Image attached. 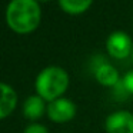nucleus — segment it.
<instances>
[{
    "label": "nucleus",
    "instance_id": "nucleus-1",
    "mask_svg": "<svg viewBox=\"0 0 133 133\" xmlns=\"http://www.w3.org/2000/svg\"><path fill=\"white\" fill-rule=\"evenodd\" d=\"M6 23L17 35H30L42 22V7L36 0H10L4 12Z\"/></svg>",
    "mask_w": 133,
    "mask_h": 133
},
{
    "label": "nucleus",
    "instance_id": "nucleus-2",
    "mask_svg": "<svg viewBox=\"0 0 133 133\" xmlns=\"http://www.w3.org/2000/svg\"><path fill=\"white\" fill-rule=\"evenodd\" d=\"M70 84V76L60 66H47L35 79V90L47 103L63 97Z\"/></svg>",
    "mask_w": 133,
    "mask_h": 133
},
{
    "label": "nucleus",
    "instance_id": "nucleus-3",
    "mask_svg": "<svg viewBox=\"0 0 133 133\" xmlns=\"http://www.w3.org/2000/svg\"><path fill=\"white\" fill-rule=\"evenodd\" d=\"M106 50L107 55L115 60H126L132 56L133 50V40L130 35L122 30H116V32L110 33L106 39Z\"/></svg>",
    "mask_w": 133,
    "mask_h": 133
},
{
    "label": "nucleus",
    "instance_id": "nucleus-4",
    "mask_svg": "<svg viewBox=\"0 0 133 133\" xmlns=\"http://www.w3.org/2000/svg\"><path fill=\"white\" fill-rule=\"evenodd\" d=\"M76 112H77V107H76L75 102L63 96V97L47 103L46 116L53 123L63 124L72 122L76 116Z\"/></svg>",
    "mask_w": 133,
    "mask_h": 133
},
{
    "label": "nucleus",
    "instance_id": "nucleus-5",
    "mask_svg": "<svg viewBox=\"0 0 133 133\" xmlns=\"http://www.w3.org/2000/svg\"><path fill=\"white\" fill-rule=\"evenodd\" d=\"M106 133H133V113L129 110H116L104 119Z\"/></svg>",
    "mask_w": 133,
    "mask_h": 133
},
{
    "label": "nucleus",
    "instance_id": "nucleus-6",
    "mask_svg": "<svg viewBox=\"0 0 133 133\" xmlns=\"http://www.w3.org/2000/svg\"><path fill=\"white\" fill-rule=\"evenodd\" d=\"M47 112V102L43 100L39 95H32L23 102L22 106V113H23L24 119L32 122H37L39 119H42Z\"/></svg>",
    "mask_w": 133,
    "mask_h": 133
},
{
    "label": "nucleus",
    "instance_id": "nucleus-7",
    "mask_svg": "<svg viewBox=\"0 0 133 133\" xmlns=\"http://www.w3.org/2000/svg\"><path fill=\"white\" fill-rule=\"evenodd\" d=\"M95 77L99 84H102L103 87H112V89L117 86L122 80L119 70L112 63H107V62H102L96 66Z\"/></svg>",
    "mask_w": 133,
    "mask_h": 133
},
{
    "label": "nucleus",
    "instance_id": "nucleus-8",
    "mask_svg": "<svg viewBox=\"0 0 133 133\" xmlns=\"http://www.w3.org/2000/svg\"><path fill=\"white\" fill-rule=\"evenodd\" d=\"M17 106V92L9 83L0 82V120L9 117Z\"/></svg>",
    "mask_w": 133,
    "mask_h": 133
},
{
    "label": "nucleus",
    "instance_id": "nucleus-9",
    "mask_svg": "<svg viewBox=\"0 0 133 133\" xmlns=\"http://www.w3.org/2000/svg\"><path fill=\"white\" fill-rule=\"evenodd\" d=\"M59 7L66 15L79 16L86 13L93 4V0H57Z\"/></svg>",
    "mask_w": 133,
    "mask_h": 133
},
{
    "label": "nucleus",
    "instance_id": "nucleus-10",
    "mask_svg": "<svg viewBox=\"0 0 133 133\" xmlns=\"http://www.w3.org/2000/svg\"><path fill=\"white\" fill-rule=\"evenodd\" d=\"M23 133H49V129L43 123L39 122H32L23 129Z\"/></svg>",
    "mask_w": 133,
    "mask_h": 133
},
{
    "label": "nucleus",
    "instance_id": "nucleus-11",
    "mask_svg": "<svg viewBox=\"0 0 133 133\" xmlns=\"http://www.w3.org/2000/svg\"><path fill=\"white\" fill-rule=\"evenodd\" d=\"M122 86L124 87L127 95H133V70L124 73V76L122 77Z\"/></svg>",
    "mask_w": 133,
    "mask_h": 133
},
{
    "label": "nucleus",
    "instance_id": "nucleus-12",
    "mask_svg": "<svg viewBox=\"0 0 133 133\" xmlns=\"http://www.w3.org/2000/svg\"><path fill=\"white\" fill-rule=\"evenodd\" d=\"M36 2H39V3H47V2H50V0H36Z\"/></svg>",
    "mask_w": 133,
    "mask_h": 133
},
{
    "label": "nucleus",
    "instance_id": "nucleus-13",
    "mask_svg": "<svg viewBox=\"0 0 133 133\" xmlns=\"http://www.w3.org/2000/svg\"><path fill=\"white\" fill-rule=\"evenodd\" d=\"M130 59H132V62H133V50H132V56H130Z\"/></svg>",
    "mask_w": 133,
    "mask_h": 133
}]
</instances>
